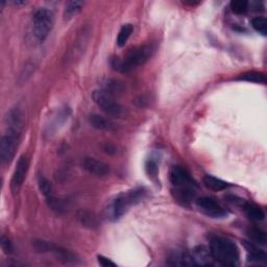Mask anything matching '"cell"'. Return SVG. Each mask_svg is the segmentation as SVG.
<instances>
[{
	"mask_svg": "<svg viewBox=\"0 0 267 267\" xmlns=\"http://www.w3.org/2000/svg\"><path fill=\"white\" fill-rule=\"evenodd\" d=\"M155 47L152 44H145L131 49L122 57H114L111 61L113 69L122 73L130 72L134 68L144 65L152 57Z\"/></svg>",
	"mask_w": 267,
	"mask_h": 267,
	"instance_id": "1",
	"label": "cell"
},
{
	"mask_svg": "<svg viewBox=\"0 0 267 267\" xmlns=\"http://www.w3.org/2000/svg\"><path fill=\"white\" fill-rule=\"evenodd\" d=\"M169 179L174 188L177 201L186 204L194 199L196 183L192 179L189 171L181 166H174L170 171Z\"/></svg>",
	"mask_w": 267,
	"mask_h": 267,
	"instance_id": "2",
	"label": "cell"
},
{
	"mask_svg": "<svg viewBox=\"0 0 267 267\" xmlns=\"http://www.w3.org/2000/svg\"><path fill=\"white\" fill-rule=\"evenodd\" d=\"M210 254L212 259L221 265L237 266L239 264V249L232 240L223 237H215L211 240Z\"/></svg>",
	"mask_w": 267,
	"mask_h": 267,
	"instance_id": "3",
	"label": "cell"
},
{
	"mask_svg": "<svg viewBox=\"0 0 267 267\" xmlns=\"http://www.w3.org/2000/svg\"><path fill=\"white\" fill-rule=\"evenodd\" d=\"M144 195L143 189H135L118 195L106 209L107 219L118 220L132 206L140 203L144 199Z\"/></svg>",
	"mask_w": 267,
	"mask_h": 267,
	"instance_id": "4",
	"label": "cell"
},
{
	"mask_svg": "<svg viewBox=\"0 0 267 267\" xmlns=\"http://www.w3.org/2000/svg\"><path fill=\"white\" fill-rule=\"evenodd\" d=\"M54 24V16L47 8H39L33 17V33L39 42H44Z\"/></svg>",
	"mask_w": 267,
	"mask_h": 267,
	"instance_id": "5",
	"label": "cell"
},
{
	"mask_svg": "<svg viewBox=\"0 0 267 267\" xmlns=\"http://www.w3.org/2000/svg\"><path fill=\"white\" fill-rule=\"evenodd\" d=\"M92 100L107 115L115 117H121L123 115L122 106L115 100L112 93L107 90L102 89L94 90L92 92Z\"/></svg>",
	"mask_w": 267,
	"mask_h": 267,
	"instance_id": "6",
	"label": "cell"
},
{
	"mask_svg": "<svg viewBox=\"0 0 267 267\" xmlns=\"http://www.w3.org/2000/svg\"><path fill=\"white\" fill-rule=\"evenodd\" d=\"M21 133L22 132L11 130V128L5 130L0 141V158H1L2 164H7L14 159Z\"/></svg>",
	"mask_w": 267,
	"mask_h": 267,
	"instance_id": "7",
	"label": "cell"
},
{
	"mask_svg": "<svg viewBox=\"0 0 267 267\" xmlns=\"http://www.w3.org/2000/svg\"><path fill=\"white\" fill-rule=\"evenodd\" d=\"M196 206L202 213L211 217V218H223L227 215L224 208L209 196H204L197 200Z\"/></svg>",
	"mask_w": 267,
	"mask_h": 267,
	"instance_id": "8",
	"label": "cell"
},
{
	"mask_svg": "<svg viewBox=\"0 0 267 267\" xmlns=\"http://www.w3.org/2000/svg\"><path fill=\"white\" fill-rule=\"evenodd\" d=\"M28 167H29V160L27 156L23 155L20 157V159L18 160L16 164L15 171L11 180V190L13 193H18L19 190L21 189L28 171Z\"/></svg>",
	"mask_w": 267,
	"mask_h": 267,
	"instance_id": "9",
	"label": "cell"
},
{
	"mask_svg": "<svg viewBox=\"0 0 267 267\" xmlns=\"http://www.w3.org/2000/svg\"><path fill=\"white\" fill-rule=\"evenodd\" d=\"M38 185H39V189H40L41 193L44 195L46 203L49 206V208H51V209L53 211L61 212L63 210V205L54 196L53 189V186H52L51 182H49L46 177L41 176L40 179H39Z\"/></svg>",
	"mask_w": 267,
	"mask_h": 267,
	"instance_id": "10",
	"label": "cell"
},
{
	"mask_svg": "<svg viewBox=\"0 0 267 267\" xmlns=\"http://www.w3.org/2000/svg\"><path fill=\"white\" fill-rule=\"evenodd\" d=\"M36 249L39 252L42 253H53L56 257L60 258V260H63L65 262H72L75 260V257L72 253L63 249L61 246H57L52 242L47 241H36L35 243Z\"/></svg>",
	"mask_w": 267,
	"mask_h": 267,
	"instance_id": "11",
	"label": "cell"
},
{
	"mask_svg": "<svg viewBox=\"0 0 267 267\" xmlns=\"http://www.w3.org/2000/svg\"><path fill=\"white\" fill-rule=\"evenodd\" d=\"M82 167L90 174L98 177H104L110 174V166L103 161L95 159V158L86 157L82 161Z\"/></svg>",
	"mask_w": 267,
	"mask_h": 267,
	"instance_id": "12",
	"label": "cell"
},
{
	"mask_svg": "<svg viewBox=\"0 0 267 267\" xmlns=\"http://www.w3.org/2000/svg\"><path fill=\"white\" fill-rule=\"evenodd\" d=\"M89 36H90V32H89V29L87 27L83 28L82 32L78 35L76 42L74 43V47L72 49V58L75 60V57L81 56L83 53H85V49L87 47L88 41H89Z\"/></svg>",
	"mask_w": 267,
	"mask_h": 267,
	"instance_id": "13",
	"label": "cell"
},
{
	"mask_svg": "<svg viewBox=\"0 0 267 267\" xmlns=\"http://www.w3.org/2000/svg\"><path fill=\"white\" fill-rule=\"evenodd\" d=\"M191 257L194 265H209L212 258L210 252H208L203 246L195 249Z\"/></svg>",
	"mask_w": 267,
	"mask_h": 267,
	"instance_id": "14",
	"label": "cell"
},
{
	"mask_svg": "<svg viewBox=\"0 0 267 267\" xmlns=\"http://www.w3.org/2000/svg\"><path fill=\"white\" fill-rule=\"evenodd\" d=\"M204 184L206 185V187H208L209 189H211L213 191L225 190L226 188H229L231 186L229 183H226V182L218 179V177H215V176L209 175V174L205 175Z\"/></svg>",
	"mask_w": 267,
	"mask_h": 267,
	"instance_id": "15",
	"label": "cell"
},
{
	"mask_svg": "<svg viewBox=\"0 0 267 267\" xmlns=\"http://www.w3.org/2000/svg\"><path fill=\"white\" fill-rule=\"evenodd\" d=\"M242 207H243V210H244L245 214L247 215V217H249L250 219H252L254 221H261L264 219L265 214L261 208H259L258 206L244 202Z\"/></svg>",
	"mask_w": 267,
	"mask_h": 267,
	"instance_id": "16",
	"label": "cell"
},
{
	"mask_svg": "<svg viewBox=\"0 0 267 267\" xmlns=\"http://www.w3.org/2000/svg\"><path fill=\"white\" fill-rule=\"evenodd\" d=\"M89 121H90V124L93 127L101 131H111L114 127L113 123L110 120L98 114L91 115L90 117H89Z\"/></svg>",
	"mask_w": 267,
	"mask_h": 267,
	"instance_id": "17",
	"label": "cell"
},
{
	"mask_svg": "<svg viewBox=\"0 0 267 267\" xmlns=\"http://www.w3.org/2000/svg\"><path fill=\"white\" fill-rule=\"evenodd\" d=\"M134 31V26L131 23H126L121 26L119 33L117 36V45L119 47H123L126 42L128 41V39L132 36Z\"/></svg>",
	"mask_w": 267,
	"mask_h": 267,
	"instance_id": "18",
	"label": "cell"
},
{
	"mask_svg": "<svg viewBox=\"0 0 267 267\" xmlns=\"http://www.w3.org/2000/svg\"><path fill=\"white\" fill-rule=\"evenodd\" d=\"M85 5L83 1H69L65 5L64 16L66 19H71L80 13Z\"/></svg>",
	"mask_w": 267,
	"mask_h": 267,
	"instance_id": "19",
	"label": "cell"
},
{
	"mask_svg": "<svg viewBox=\"0 0 267 267\" xmlns=\"http://www.w3.org/2000/svg\"><path fill=\"white\" fill-rule=\"evenodd\" d=\"M238 80L249 82V83H255V84H265L266 83L265 75L263 73L256 72V71L243 73L238 77Z\"/></svg>",
	"mask_w": 267,
	"mask_h": 267,
	"instance_id": "20",
	"label": "cell"
},
{
	"mask_svg": "<svg viewBox=\"0 0 267 267\" xmlns=\"http://www.w3.org/2000/svg\"><path fill=\"white\" fill-rule=\"evenodd\" d=\"M249 236L253 240V243L260 245L266 244V234L261 229H258V227H252L249 231Z\"/></svg>",
	"mask_w": 267,
	"mask_h": 267,
	"instance_id": "21",
	"label": "cell"
},
{
	"mask_svg": "<svg viewBox=\"0 0 267 267\" xmlns=\"http://www.w3.org/2000/svg\"><path fill=\"white\" fill-rule=\"evenodd\" d=\"M252 26L257 33L261 34L262 36H266L267 34V22L265 17H255L252 20Z\"/></svg>",
	"mask_w": 267,
	"mask_h": 267,
	"instance_id": "22",
	"label": "cell"
},
{
	"mask_svg": "<svg viewBox=\"0 0 267 267\" xmlns=\"http://www.w3.org/2000/svg\"><path fill=\"white\" fill-rule=\"evenodd\" d=\"M231 9L237 15H244L249 11V2L245 0H234L231 2Z\"/></svg>",
	"mask_w": 267,
	"mask_h": 267,
	"instance_id": "23",
	"label": "cell"
},
{
	"mask_svg": "<svg viewBox=\"0 0 267 267\" xmlns=\"http://www.w3.org/2000/svg\"><path fill=\"white\" fill-rule=\"evenodd\" d=\"M145 169L147 174L150 175V177H157L158 171H159V168H158V164L154 160H148L145 165Z\"/></svg>",
	"mask_w": 267,
	"mask_h": 267,
	"instance_id": "24",
	"label": "cell"
},
{
	"mask_svg": "<svg viewBox=\"0 0 267 267\" xmlns=\"http://www.w3.org/2000/svg\"><path fill=\"white\" fill-rule=\"evenodd\" d=\"M98 263H100L102 266H104V267H108V266H116V264L113 262V261H111L110 259H107V258H106V257H104V256H98Z\"/></svg>",
	"mask_w": 267,
	"mask_h": 267,
	"instance_id": "25",
	"label": "cell"
},
{
	"mask_svg": "<svg viewBox=\"0 0 267 267\" xmlns=\"http://www.w3.org/2000/svg\"><path fill=\"white\" fill-rule=\"evenodd\" d=\"M1 245H2V249L4 252H6V253L11 252V250H12L11 243H9V241L5 238L4 236H2V238H1Z\"/></svg>",
	"mask_w": 267,
	"mask_h": 267,
	"instance_id": "26",
	"label": "cell"
}]
</instances>
